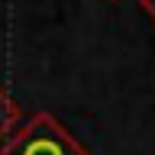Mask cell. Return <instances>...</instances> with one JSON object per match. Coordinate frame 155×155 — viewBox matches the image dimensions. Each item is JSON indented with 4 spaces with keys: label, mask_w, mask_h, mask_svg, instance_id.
<instances>
[{
    "label": "cell",
    "mask_w": 155,
    "mask_h": 155,
    "mask_svg": "<svg viewBox=\"0 0 155 155\" xmlns=\"http://www.w3.org/2000/svg\"><path fill=\"white\" fill-rule=\"evenodd\" d=\"M139 7H142L145 13H149V16L155 19V0H139Z\"/></svg>",
    "instance_id": "obj_3"
},
{
    "label": "cell",
    "mask_w": 155,
    "mask_h": 155,
    "mask_svg": "<svg viewBox=\"0 0 155 155\" xmlns=\"http://www.w3.org/2000/svg\"><path fill=\"white\" fill-rule=\"evenodd\" d=\"M19 126V104L7 94V87H0V142H7Z\"/></svg>",
    "instance_id": "obj_2"
},
{
    "label": "cell",
    "mask_w": 155,
    "mask_h": 155,
    "mask_svg": "<svg viewBox=\"0 0 155 155\" xmlns=\"http://www.w3.org/2000/svg\"><path fill=\"white\" fill-rule=\"evenodd\" d=\"M0 155H91V152L52 113H36L0 145Z\"/></svg>",
    "instance_id": "obj_1"
}]
</instances>
